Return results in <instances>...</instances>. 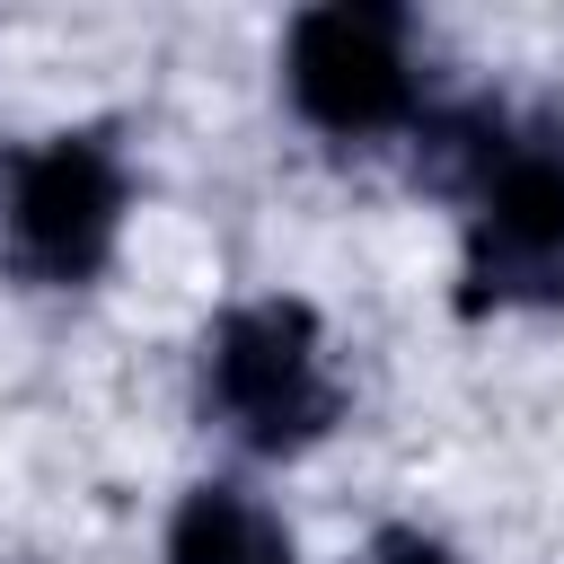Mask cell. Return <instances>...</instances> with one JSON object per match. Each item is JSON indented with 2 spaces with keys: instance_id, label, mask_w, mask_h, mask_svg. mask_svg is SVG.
Returning a JSON list of instances; mask_svg holds the SVG:
<instances>
[{
  "instance_id": "cell-1",
  "label": "cell",
  "mask_w": 564,
  "mask_h": 564,
  "mask_svg": "<svg viewBox=\"0 0 564 564\" xmlns=\"http://www.w3.org/2000/svg\"><path fill=\"white\" fill-rule=\"evenodd\" d=\"M203 397L212 414L247 441V449H308L335 423V379H326V344L317 317L300 300H247L212 326L203 344Z\"/></svg>"
},
{
  "instance_id": "cell-2",
  "label": "cell",
  "mask_w": 564,
  "mask_h": 564,
  "mask_svg": "<svg viewBox=\"0 0 564 564\" xmlns=\"http://www.w3.org/2000/svg\"><path fill=\"white\" fill-rule=\"evenodd\" d=\"M0 220H9V264L44 291L88 282L115 256L123 229V159L97 132H53L0 159Z\"/></svg>"
},
{
  "instance_id": "cell-3",
  "label": "cell",
  "mask_w": 564,
  "mask_h": 564,
  "mask_svg": "<svg viewBox=\"0 0 564 564\" xmlns=\"http://www.w3.org/2000/svg\"><path fill=\"white\" fill-rule=\"evenodd\" d=\"M564 300V141H494L476 167L458 308H546Z\"/></svg>"
},
{
  "instance_id": "cell-4",
  "label": "cell",
  "mask_w": 564,
  "mask_h": 564,
  "mask_svg": "<svg viewBox=\"0 0 564 564\" xmlns=\"http://www.w3.org/2000/svg\"><path fill=\"white\" fill-rule=\"evenodd\" d=\"M282 79H291V106L317 123V132H388L414 115V62H405V18L379 9V0H326V9H300L291 18V44H282Z\"/></svg>"
},
{
  "instance_id": "cell-5",
  "label": "cell",
  "mask_w": 564,
  "mask_h": 564,
  "mask_svg": "<svg viewBox=\"0 0 564 564\" xmlns=\"http://www.w3.org/2000/svg\"><path fill=\"white\" fill-rule=\"evenodd\" d=\"M167 564H291V529L238 485H194L167 520Z\"/></svg>"
},
{
  "instance_id": "cell-6",
  "label": "cell",
  "mask_w": 564,
  "mask_h": 564,
  "mask_svg": "<svg viewBox=\"0 0 564 564\" xmlns=\"http://www.w3.org/2000/svg\"><path fill=\"white\" fill-rule=\"evenodd\" d=\"M370 564H449V546H441V538H423V529H379Z\"/></svg>"
}]
</instances>
